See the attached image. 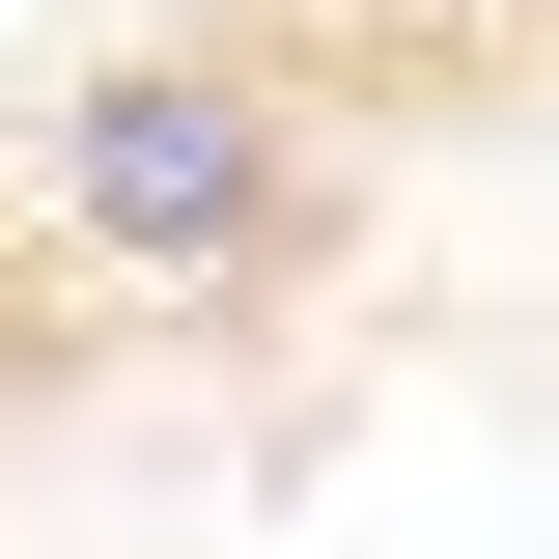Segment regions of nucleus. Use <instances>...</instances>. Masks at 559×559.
I'll return each mask as SVG.
<instances>
[{
    "label": "nucleus",
    "mask_w": 559,
    "mask_h": 559,
    "mask_svg": "<svg viewBox=\"0 0 559 559\" xmlns=\"http://www.w3.org/2000/svg\"><path fill=\"white\" fill-rule=\"evenodd\" d=\"M336 197H364V112L308 57H252V28H140V57H84L28 112V252L84 308H252Z\"/></svg>",
    "instance_id": "obj_1"
}]
</instances>
